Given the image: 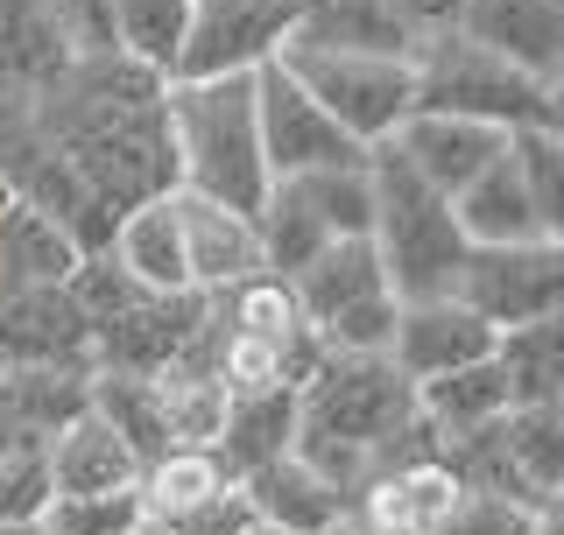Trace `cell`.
<instances>
[{
	"label": "cell",
	"mask_w": 564,
	"mask_h": 535,
	"mask_svg": "<svg viewBox=\"0 0 564 535\" xmlns=\"http://www.w3.org/2000/svg\"><path fill=\"white\" fill-rule=\"evenodd\" d=\"M339 535H381V528H360V522H346V528H339Z\"/></svg>",
	"instance_id": "cell-41"
},
{
	"label": "cell",
	"mask_w": 564,
	"mask_h": 535,
	"mask_svg": "<svg viewBox=\"0 0 564 535\" xmlns=\"http://www.w3.org/2000/svg\"><path fill=\"white\" fill-rule=\"evenodd\" d=\"M149 514H141V493H99V501H50L43 528L50 535H134Z\"/></svg>",
	"instance_id": "cell-35"
},
{
	"label": "cell",
	"mask_w": 564,
	"mask_h": 535,
	"mask_svg": "<svg viewBox=\"0 0 564 535\" xmlns=\"http://www.w3.org/2000/svg\"><path fill=\"white\" fill-rule=\"evenodd\" d=\"M176 211H184V261H191V290L198 296H226V290H240V282L269 275L254 211L191 198V190H176Z\"/></svg>",
	"instance_id": "cell-14"
},
{
	"label": "cell",
	"mask_w": 564,
	"mask_h": 535,
	"mask_svg": "<svg viewBox=\"0 0 564 535\" xmlns=\"http://www.w3.org/2000/svg\"><path fill=\"white\" fill-rule=\"evenodd\" d=\"M367 184H375V254L388 268V290L395 303H431L458 290V268H466L473 240L458 226V211L445 190H431L423 176L402 163L395 141L367 149Z\"/></svg>",
	"instance_id": "cell-4"
},
{
	"label": "cell",
	"mask_w": 564,
	"mask_h": 535,
	"mask_svg": "<svg viewBox=\"0 0 564 535\" xmlns=\"http://www.w3.org/2000/svg\"><path fill=\"white\" fill-rule=\"evenodd\" d=\"M395 149L402 163H410L431 190H445V198H458V190L480 176L494 155H508V134L487 128V120H452V113H410L395 128Z\"/></svg>",
	"instance_id": "cell-19"
},
{
	"label": "cell",
	"mask_w": 564,
	"mask_h": 535,
	"mask_svg": "<svg viewBox=\"0 0 564 535\" xmlns=\"http://www.w3.org/2000/svg\"><path fill=\"white\" fill-rule=\"evenodd\" d=\"M43 458H50V487H57V501H99V493H134L141 487L134 444L120 437L93 402H85L78 416L50 437Z\"/></svg>",
	"instance_id": "cell-17"
},
{
	"label": "cell",
	"mask_w": 564,
	"mask_h": 535,
	"mask_svg": "<svg viewBox=\"0 0 564 535\" xmlns=\"http://www.w3.org/2000/svg\"><path fill=\"white\" fill-rule=\"evenodd\" d=\"M78 261H85V247L50 211H35L22 198L0 205V296L8 290H64L78 275Z\"/></svg>",
	"instance_id": "cell-21"
},
{
	"label": "cell",
	"mask_w": 564,
	"mask_h": 535,
	"mask_svg": "<svg viewBox=\"0 0 564 535\" xmlns=\"http://www.w3.org/2000/svg\"><path fill=\"white\" fill-rule=\"evenodd\" d=\"M50 22H57L70 57H113V0H50Z\"/></svg>",
	"instance_id": "cell-36"
},
{
	"label": "cell",
	"mask_w": 564,
	"mask_h": 535,
	"mask_svg": "<svg viewBox=\"0 0 564 535\" xmlns=\"http://www.w3.org/2000/svg\"><path fill=\"white\" fill-rule=\"evenodd\" d=\"M508 408H516V395H508L501 360H473V367L437 373V381H416V416H423V430L437 444L487 430V423H501Z\"/></svg>",
	"instance_id": "cell-23"
},
{
	"label": "cell",
	"mask_w": 564,
	"mask_h": 535,
	"mask_svg": "<svg viewBox=\"0 0 564 535\" xmlns=\"http://www.w3.org/2000/svg\"><path fill=\"white\" fill-rule=\"evenodd\" d=\"M106 254H113V268L128 282H141L149 296H184L191 290V261H184V211H176V190L120 211Z\"/></svg>",
	"instance_id": "cell-20"
},
{
	"label": "cell",
	"mask_w": 564,
	"mask_h": 535,
	"mask_svg": "<svg viewBox=\"0 0 564 535\" xmlns=\"http://www.w3.org/2000/svg\"><path fill=\"white\" fill-rule=\"evenodd\" d=\"M494 430H501V458H508V479H516V501L543 514L564 493V402H516Z\"/></svg>",
	"instance_id": "cell-22"
},
{
	"label": "cell",
	"mask_w": 564,
	"mask_h": 535,
	"mask_svg": "<svg viewBox=\"0 0 564 535\" xmlns=\"http://www.w3.org/2000/svg\"><path fill=\"white\" fill-rule=\"evenodd\" d=\"M290 451L311 472H325L352 507V493L381 466L437 451V437L416 416V381L388 352H332L325 346L311 360V373L296 381V444Z\"/></svg>",
	"instance_id": "cell-2"
},
{
	"label": "cell",
	"mask_w": 564,
	"mask_h": 535,
	"mask_svg": "<svg viewBox=\"0 0 564 535\" xmlns=\"http://www.w3.org/2000/svg\"><path fill=\"white\" fill-rule=\"evenodd\" d=\"M458 501V479L437 451H416V458H395L352 493V514L346 522L360 528H381V535H431L437 522L452 514Z\"/></svg>",
	"instance_id": "cell-15"
},
{
	"label": "cell",
	"mask_w": 564,
	"mask_h": 535,
	"mask_svg": "<svg viewBox=\"0 0 564 535\" xmlns=\"http://www.w3.org/2000/svg\"><path fill=\"white\" fill-rule=\"evenodd\" d=\"M254 106H261V155H269V176H311V170L367 163V149L290 78L282 57L254 70Z\"/></svg>",
	"instance_id": "cell-10"
},
{
	"label": "cell",
	"mask_w": 564,
	"mask_h": 535,
	"mask_svg": "<svg viewBox=\"0 0 564 535\" xmlns=\"http://www.w3.org/2000/svg\"><path fill=\"white\" fill-rule=\"evenodd\" d=\"M304 0H191V29L170 78H254L296 35Z\"/></svg>",
	"instance_id": "cell-8"
},
{
	"label": "cell",
	"mask_w": 564,
	"mask_h": 535,
	"mask_svg": "<svg viewBox=\"0 0 564 535\" xmlns=\"http://www.w3.org/2000/svg\"><path fill=\"white\" fill-rule=\"evenodd\" d=\"M508 149H516V163H522V184H529L543 240H564V134L557 128H522Z\"/></svg>",
	"instance_id": "cell-33"
},
{
	"label": "cell",
	"mask_w": 564,
	"mask_h": 535,
	"mask_svg": "<svg viewBox=\"0 0 564 535\" xmlns=\"http://www.w3.org/2000/svg\"><path fill=\"white\" fill-rule=\"evenodd\" d=\"M410 78H416V106L410 113H452V120H487L501 134L522 128H551L557 99L536 78H522L516 64H501L487 43H473L466 29H437L410 50Z\"/></svg>",
	"instance_id": "cell-5"
},
{
	"label": "cell",
	"mask_w": 564,
	"mask_h": 535,
	"mask_svg": "<svg viewBox=\"0 0 564 535\" xmlns=\"http://www.w3.org/2000/svg\"><path fill=\"white\" fill-rule=\"evenodd\" d=\"M501 331L487 325L480 310H466L458 296H431V303H402L395 310V338H388V360H395L410 381H437L452 367L494 360Z\"/></svg>",
	"instance_id": "cell-12"
},
{
	"label": "cell",
	"mask_w": 564,
	"mask_h": 535,
	"mask_svg": "<svg viewBox=\"0 0 564 535\" xmlns=\"http://www.w3.org/2000/svg\"><path fill=\"white\" fill-rule=\"evenodd\" d=\"M0 535H50L43 522H0Z\"/></svg>",
	"instance_id": "cell-40"
},
{
	"label": "cell",
	"mask_w": 564,
	"mask_h": 535,
	"mask_svg": "<svg viewBox=\"0 0 564 535\" xmlns=\"http://www.w3.org/2000/svg\"><path fill=\"white\" fill-rule=\"evenodd\" d=\"M0 360L8 367H93V325L70 290L0 296Z\"/></svg>",
	"instance_id": "cell-16"
},
{
	"label": "cell",
	"mask_w": 564,
	"mask_h": 535,
	"mask_svg": "<svg viewBox=\"0 0 564 535\" xmlns=\"http://www.w3.org/2000/svg\"><path fill=\"white\" fill-rule=\"evenodd\" d=\"M234 487V472L219 466V451H205V444H170L155 466H141V514L149 522H176V514L205 507L212 493Z\"/></svg>",
	"instance_id": "cell-29"
},
{
	"label": "cell",
	"mask_w": 564,
	"mask_h": 535,
	"mask_svg": "<svg viewBox=\"0 0 564 535\" xmlns=\"http://www.w3.org/2000/svg\"><path fill=\"white\" fill-rule=\"evenodd\" d=\"M551 99H557V106H564V78H557V92H551Z\"/></svg>",
	"instance_id": "cell-44"
},
{
	"label": "cell",
	"mask_w": 564,
	"mask_h": 535,
	"mask_svg": "<svg viewBox=\"0 0 564 535\" xmlns=\"http://www.w3.org/2000/svg\"><path fill=\"white\" fill-rule=\"evenodd\" d=\"M508 141H516V134H508ZM452 211H458V226H466L473 247H516V240H536L543 233V226H536V205H529V184H522L516 149L494 155V163L452 198Z\"/></svg>",
	"instance_id": "cell-25"
},
{
	"label": "cell",
	"mask_w": 564,
	"mask_h": 535,
	"mask_svg": "<svg viewBox=\"0 0 564 535\" xmlns=\"http://www.w3.org/2000/svg\"><path fill=\"white\" fill-rule=\"evenodd\" d=\"M212 310H219L226 331L275 338V346L311 352V360L325 352V346H317V331H311V317H304V303H296V290H290V275H254V282H240V290L212 296Z\"/></svg>",
	"instance_id": "cell-28"
},
{
	"label": "cell",
	"mask_w": 564,
	"mask_h": 535,
	"mask_svg": "<svg viewBox=\"0 0 564 535\" xmlns=\"http://www.w3.org/2000/svg\"><path fill=\"white\" fill-rule=\"evenodd\" d=\"M205 325H212V296H198V290H184V296H134L120 317L93 325V367L163 373Z\"/></svg>",
	"instance_id": "cell-11"
},
{
	"label": "cell",
	"mask_w": 564,
	"mask_h": 535,
	"mask_svg": "<svg viewBox=\"0 0 564 535\" xmlns=\"http://www.w3.org/2000/svg\"><path fill=\"white\" fill-rule=\"evenodd\" d=\"M29 113L106 219L134 211L141 198L176 190L163 70L120 57V50L113 57H70L50 85L29 92Z\"/></svg>",
	"instance_id": "cell-1"
},
{
	"label": "cell",
	"mask_w": 564,
	"mask_h": 535,
	"mask_svg": "<svg viewBox=\"0 0 564 535\" xmlns=\"http://www.w3.org/2000/svg\"><path fill=\"white\" fill-rule=\"evenodd\" d=\"M466 310H480L494 331L536 325V317L564 310V240H516V247H473L458 268V290Z\"/></svg>",
	"instance_id": "cell-9"
},
{
	"label": "cell",
	"mask_w": 564,
	"mask_h": 535,
	"mask_svg": "<svg viewBox=\"0 0 564 535\" xmlns=\"http://www.w3.org/2000/svg\"><path fill=\"white\" fill-rule=\"evenodd\" d=\"M431 535H543V514L522 501H501V493H466L458 487L452 514Z\"/></svg>",
	"instance_id": "cell-34"
},
{
	"label": "cell",
	"mask_w": 564,
	"mask_h": 535,
	"mask_svg": "<svg viewBox=\"0 0 564 535\" xmlns=\"http://www.w3.org/2000/svg\"><path fill=\"white\" fill-rule=\"evenodd\" d=\"M551 128H557V134H564V106H557V120H551Z\"/></svg>",
	"instance_id": "cell-43"
},
{
	"label": "cell",
	"mask_w": 564,
	"mask_h": 535,
	"mask_svg": "<svg viewBox=\"0 0 564 535\" xmlns=\"http://www.w3.org/2000/svg\"><path fill=\"white\" fill-rule=\"evenodd\" d=\"M247 535H282V528H261V522H254V528H247Z\"/></svg>",
	"instance_id": "cell-42"
},
{
	"label": "cell",
	"mask_w": 564,
	"mask_h": 535,
	"mask_svg": "<svg viewBox=\"0 0 564 535\" xmlns=\"http://www.w3.org/2000/svg\"><path fill=\"white\" fill-rule=\"evenodd\" d=\"M494 360H501L508 395H516V402H564V310L501 331Z\"/></svg>",
	"instance_id": "cell-30"
},
{
	"label": "cell",
	"mask_w": 564,
	"mask_h": 535,
	"mask_svg": "<svg viewBox=\"0 0 564 535\" xmlns=\"http://www.w3.org/2000/svg\"><path fill=\"white\" fill-rule=\"evenodd\" d=\"M388 8H395V22L423 43V35H437V29H458L466 0H388Z\"/></svg>",
	"instance_id": "cell-38"
},
{
	"label": "cell",
	"mask_w": 564,
	"mask_h": 535,
	"mask_svg": "<svg viewBox=\"0 0 564 535\" xmlns=\"http://www.w3.org/2000/svg\"><path fill=\"white\" fill-rule=\"evenodd\" d=\"M184 29H191V0H113V43H120V57L163 70V78L176 70Z\"/></svg>",
	"instance_id": "cell-32"
},
{
	"label": "cell",
	"mask_w": 564,
	"mask_h": 535,
	"mask_svg": "<svg viewBox=\"0 0 564 535\" xmlns=\"http://www.w3.org/2000/svg\"><path fill=\"white\" fill-rule=\"evenodd\" d=\"M296 303H304L317 346L332 352H388L395 338V290H388V268L375 254V240H332L325 254H311L304 268L290 275Z\"/></svg>",
	"instance_id": "cell-6"
},
{
	"label": "cell",
	"mask_w": 564,
	"mask_h": 535,
	"mask_svg": "<svg viewBox=\"0 0 564 535\" xmlns=\"http://www.w3.org/2000/svg\"><path fill=\"white\" fill-rule=\"evenodd\" d=\"M296 444V387H269V395H234L226 402V423H219V466L247 479L254 466H269Z\"/></svg>",
	"instance_id": "cell-26"
},
{
	"label": "cell",
	"mask_w": 564,
	"mask_h": 535,
	"mask_svg": "<svg viewBox=\"0 0 564 535\" xmlns=\"http://www.w3.org/2000/svg\"><path fill=\"white\" fill-rule=\"evenodd\" d=\"M170 535H247L254 528V507H247V493H240V479L226 493H212L205 507H191V514H176V522H163Z\"/></svg>",
	"instance_id": "cell-37"
},
{
	"label": "cell",
	"mask_w": 564,
	"mask_h": 535,
	"mask_svg": "<svg viewBox=\"0 0 564 535\" xmlns=\"http://www.w3.org/2000/svg\"><path fill=\"white\" fill-rule=\"evenodd\" d=\"M458 29L473 43H487L501 64H516L522 78H536L543 92H557V78H564V0H466Z\"/></svg>",
	"instance_id": "cell-13"
},
{
	"label": "cell",
	"mask_w": 564,
	"mask_h": 535,
	"mask_svg": "<svg viewBox=\"0 0 564 535\" xmlns=\"http://www.w3.org/2000/svg\"><path fill=\"white\" fill-rule=\"evenodd\" d=\"M70 64L57 22H50V0H0V92H35Z\"/></svg>",
	"instance_id": "cell-27"
},
{
	"label": "cell",
	"mask_w": 564,
	"mask_h": 535,
	"mask_svg": "<svg viewBox=\"0 0 564 535\" xmlns=\"http://www.w3.org/2000/svg\"><path fill=\"white\" fill-rule=\"evenodd\" d=\"M240 493H247V507H254V522L261 528H282V535H339L346 514H352L346 493L332 487L325 472H311L296 451L254 466V472L240 479Z\"/></svg>",
	"instance_id": "cell-18"
},
{
	"label": "cell",
	"mask_w": 564,
	"mask_h": 535,
	"mask_svg": "<svg viewBox=\"0 0 564 535\" xmlns=\"http://www.w3.org/2000/svg\"><path fill=\"white\" fill-rule=\"evenodd\" d=\"M93 408L113 423L120 437L134 444L141 466L170 451V423H163V395H155L149 373H113V367H93Z\"/></svg>",
	"instance_id": "cell-31"
},
{
	"label": "cell",
	"mask_w": 564,
	"mask_h": 535,
	"mask_svg": "<svg viewBox=\"0 0 564 535\" xmlns=\"http://www.w3.org/2000/svg\"><path fill=\"white\" fill-rule=\"evenodd\" d=\"M290 50H352V57H410L416 35L388 0H304Z\"/></svg>",
	"instance_id": "cell-24"
},
{
	"label": "cell",
	"mask_w": 564,
	"mask_h": 535,
	"mask_svg": "<svg viewBox=\"0 0 564 535\" xmlns=\"http://www.w3.org/2000/svg\"><path fill=\"white\" fill-rule=\"evenodd\" d=\"M290 78L325 106L339 128L375 149V141H395V128L416 106V78L410 57H352V50H282Z\"/></svg>",
	"instance_id": "cell-7"
},
{
	"label": "cell",
	"mask_w": 564,
	"mask_h": 535,
	"mask_svg": "<svg viewBox=\"0 0 564 535\" xmlns=\"http://www.w3.org/2000/svg\"><path fill=\"white\" fill-rule=\"evenodd\" d=\"M543 535H564V493H557L551 507H543Z\"/></svg>",
	"instance_id": "cell-39"
},
{
	"label": "cell",
	"mask_w": 564,
	"mask_h": 535,
	"mask_svg": "<svg viewBox=\"0 0 564 535\" xmlns=\"http://www.w3.org/2000/svg\"><path fill=\"white\" fill-rule=\"evenodd\" d=\"M170 149L176 190L234 211H261L269 198V155H261L254 78H170Z\"/></svg>",
	"instance_id": "cell-3"
}]
</instances>
